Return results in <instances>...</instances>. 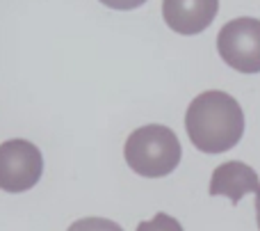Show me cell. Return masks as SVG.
<instances>
[{"label":"cell","instance_id":"obj_1","mask_svg":"<svg viewBox=\"0 0 260 231\" xmlns=\"http://www.w3.org/2000/svg\"><path fill=\"white\" fill-rule=\"evenodd\" d=\"M185 131L203 154H224L244 135V112L231 94L219 90L201 92L185 112Z\"/></svg>","mask_w":260,"mask_h":231},{"label":"cell","instance_id":"obj_2","mask_svg":"<svg viewBox=\"0 0 260 231\" xmlns=\"http://www.w3.org/2000/svg\"><path fill=\"white\" fill-rule=\"evenodd\" d=\"M128 167L144 179H162L180 163V142L169 126L148 124L133 131L123 147Z\"/></svg>","mask_w":260,"mask_h":231},{"label":"cell","instance_id":"obj_3","mask_svg":"<svg viewBox=\"0 0 260 231\" xmlns=\"http://www.w3.org/2000/svg\"><path fill=\"white\" fill-rule=\"evenodd\" d=\"M217 50L235 71L260 73V21L251 16L229 21L217 35Z\"/></svg>","mask_w":260,"mask_h":231},{"label":"cell","instance_id":"obj_4","mask_svg":"<svg viewBox=\"0 0 260 231\" xmlns=\"http://www.w3.org/2000/svg\"><path fill=\"white\" fill-rule=\"evenodd\" d=\"M44 174V156L27 140H7L0 145V190L25 192L39 183Z\"/></svg>","mask_w":260,"mask_h":231},{"label":"cell","instance_id":"obj_5","mask_svg":"<svg viewBox=\"0 0 260 231\" xmlns=\"http://www.w3.org/2000/svg\"><path fill=\"white\" fill-rule=\"evenodd\" d=\"M219 12V0H162V18L178 35L203 32Z\"/></svg>","mask_w":260,"mask_h":231},{"label":"cell","instance_id":"obj_6","mask_svg":"<svg viewBox=\"0 0 260 231\" xmlns=\"http://www.w3.org/2000/svg\"><path fill=\"white\" fill-rule=\"evenodd\" d=\"M258 188L260 179L256 169L249 167L242 160H229V163H221L215 167L208 192L212 197H226L231 199V204H238L244 195L258 192Z\"/></svg>","mask_w":260,"mask_h":231},{"label":"cell","instance_id":"obj_7","mask_svg":"<svg viewBox=\"0 0 260 231\" xmlns=\"http://www.w3.org/2000/svg\"><path fill=\"white\" fill-rule=\"evenodd\" d=\"M137 231H183V227H180V222L176 218H171V215L157 213V215H153L151 220L139 222Z\"/></svg>","mask_w":260,"mask_h":231},{"label":"cell","instance_id":"obj_8","mask_svg":"<svg viewBox=\"0 0 260 231\" xmlns=\"http://www.w3.org/2000/svg\"><path fill=\"white\" fill-rule=\"evenodd\" d=\"M67 231H123L117 222L105 218H82L76 220Z\"/></svg>","mask_w":260,"mask_h":231},{"label":"cell","instance_id":"obj_9","mask_svg":"<svg viewBox=\"0 0 260 231\" xmlns=\"http://www.w3.org/2000/svg\"><path fill=\"white\" fill-rule=\"evenodd\" d=\"M99 3H103L105 7L110 9H119V12H128V9H137L142 7L146 0H99Z\"/></svg>","mask_w":260,"mask_h":231},{"label":"cell","instance_id":"obj_10","mask_svg":"<svg viewBox=\"0 0 260 231\" xmlns=\"http://www.w3.org/2000/svg\"><path fill=\"white\" fill-rule=\"evenodd\" d=\"M256 222H258V229H260V188L256 192Z\"/></svg>","mask_w":260,"mask_h":231}]
</instances>
